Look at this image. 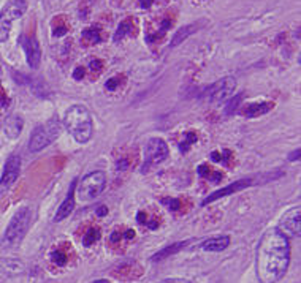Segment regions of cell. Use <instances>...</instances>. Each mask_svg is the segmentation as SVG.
Segmentation results:
<instances>
[{"label":"cell","instance_id":"15","mask_svg":"<svg viewBox=\"0 0 301 283\" xmlns=\"http://www.w3.org/2000/svg\"><path fill=\"white\" fill-rule=\"evenodd\" d=\"M275 108V105L270 101H263V103H249V105H243V108L239 109L246 119H255L258 116H263L266 113H270L271 109Z\"/></svg>","mask_w":301,"mask_h":283},{"label":"cell","instance_id":"11","mask_svg":"<svg viewBox=\"0 0 301 283\" xmlns=\"http://www.w3.org/2000/svg\"><path fill=\"white\" fill-rule=\"evenodd\" d=\"M24 11L25 10L19 8V6L13 5V3L6 5L2 10V13H0V43H5V41L8 40L13 21L21 18Z\"/></svg>","mask_w":301,"mask_h":283},{"label":"cell","instance_id":"14","mask_svg":"<svg viewBox=\"0 0 301 283\" xmlns=\"http://www.w3.org/2000/svg\"><path fill=\"white\" fill-rule=\"evenodd\" d=\"M143 274V269L138 263L135 261H128V263L121 264L116 271H113V275L116 279H121V280H133V279H138L140 275Z\"/></svg>","mask_w":301,"mask_h":283},{"label":"cell","instance_id":"33","mask_svg":"<svg viewBox=\"0 0 301 283\" xmlns=\"http://www.w3.org/2000/svg\"><path fill=\"white\" fill-rule=\"evenodd\" d=\"M101 67H103V62L101 60H92L91 62V70H92V73L95 71V74H99L101 71Z\"/></svg>","mask_w":301,"mask_h":283},{"label":"cell","instance_id":"17","mask_svg":"<svg viewBox=\"0 0 301 283\" xmlns=\"http://www.w3.org/2000/svg\"><path fill=\"white\" fill-rule=\"evenodd\" d=\"M192 240H181V242H175L172 245H168L165 248H162L160 252H157L154 257H152V261H162V259H165V258H170L172 255H176V253H179L181 250H184Z\"/></svg>","mask_w":301,"mask_h":283},{"label":"cell","instance_id":"7","mask_svg":"<svg viewBox=\"0 0 301 283\" xmlns=\"http://www.w3.org/2000/svg\"><path fill=\"white\" fill-rule=\"evenodd\" d=\"M236 89V81L235 78H222L216 81L214 84H211L206 91H204L203 96L206 98L209 103H213V105H219V103H224L225 100L228 98V96L235 92Z\"/></svg>","mask_w":301,"mask_h":283},{"label":"cell","instance_id":"24","mask_svg":"<svg viewBox=\"0 0 301 283\" xmlns=\"http://www.w3.org/2000/svg\"><path fill=\"white\" fill-rule=\"evenodd\" d=\"M99 239H100V230L97 226H92V228H89L87 233H84L83 244H84V247H91V245H94V242H97Z\"/></svg>","mask_w":301,"mask_h":283},{"label":"cell","instance_id":"10","mask_svg":"<svg viewBox=\"0 0 301 283\" xmlns=\"http://www.w3.org/2000/svg\"><path fill=\"white\" fill-rule=\"evenodd\" d=\"M21 45L25 52L27 64H29V67L33 68V70H37L40 67V62H42V47H40L35 33H25V35H23Z\"/></svg>","mask_w":301,"mask_h":283},{"label":"cell","instance_id":"1","mask_svg":"<svg viewBox=\"0 0 301 283\" xmlns=\"http://www.w3.org/2000/svg\"><path fill=\"white\" fill-rule=\"evenodd\" d=\"M290 264V244L279 230H268L257 247V277L260 283H277Z\"/></svg>","mask_w":301,"mask_h":283},{"label":"cell","instance_id":"23","mask_svg":"<svg viewBox=\"0 0 301 283\" xmlns=\"http://www.w3.org/2000/svg\"><path fill=\"white\" fill-rule=\"evenodd\" d=\"M23 271V264L18 263V261H11V259H3L0 258V272H21Z\"/></svg>","mask_w":301,"mask_h":283},{"label":"cell","instance_id":"35","mask_svg":"<svg viewBox=\"0 0 301 283\" xmlns=\"http://www.w3.org/2000/svg\"><path fill=\"white\" fill-rule=\"evenodd\" d=\"M160 283H192V282L184 280V279H165V280H162Z\"/></svg>","mask_w":301,"mask_h":283},{"label":"cell","instance_id":"13","mask_svg":"<svg viewBox=\"0 0 301 283\" xmlns=\"http://www.w3.org/2000/svg\"><path fill=\"white\" fill-rule=\"evenodd\" d=\"M76 179L70 184V189H68V193L67 196L64 199V203L57 208V212L56 215H54V222H62V220H65L70 213L73 212L75 209V190H76Z\"/></svg>","mask_w":301,"mask_h":283},{"label":"cell","instance_id":"8","mask_svg":"<svg viewBox=\"0 0 301 283\" xmlns=\"http://www.w3.org/2000/svg\"><path fill=\"white\" fill-rule=\"evenodd\" d=\"M254 184H258V176H257V177H248V179H239V181L231 182L230 185H227V187H224V189H221V190L214 191L213 195L206 196V198L203 199L201 206L211 204V203H214V201H217V199L225 198V196L235 195V193L241 191V190H244V189H248V187H251V185H254Z\"/></svg>","mask_w":301,"mask_h":283},{"label":"cell","instance_id":"30","mask_svg":"<svg viewBox=\"0 0 301 283\" xmlns=\"http://www.w3.org/2000/svg\"><path fill=\"white\" fill-rule=\"evenodd\" d=\"M138 222L141 225H146L149 230H155V228L159 226V222H157L155 218H149L146 212H138Z\"/></svg>","mask_w":301,"mask_h":283},{"label":"cell","instance_id":"3","mask_svg":"<svg viewBox=\"0 0 301 283\" xmlns=\"http://www.w3.org/2000/svg\"><path fill=\"white\" fill-rule=\"evenodd\" d=\"M32 225V211L30 208H21L15 215H13L11 222L6 226L2 239H0V247L6 248H16L21 245L23 239L25 237L27 231Z\"/></svg>","mask_w":301,"mask_h":283},{"label":"cell","instance_id":"26","mask_svg":"<svg viewBox=\"0 0 301 283\" xmlns=\"http://www.w3.org/2000/svg\"><path fill=\"white\" fill-rule=\"evenodd\" d=\"M195 142H197V133H195V132H192V130H189V132L184 133V140H182V141H181V144H179V149H181V152H187L190 147L194 146Z\"/></svg>","mask_w":301,"mask_h":283},{"label":"cell","instance_id":"22","mask_svg":"<svg viewBox=\"0 0 301 283\" xmlns=\"http://www.w3.org/2000/svg\"><path fill=\"white\" fill-rule=\"evenodd\" d=\"M198 174L201 177H209L213 184H219L222 179V172L214 171L211 166H208V165H200V166H198Z\"/></svg>","mask_w":301,"mask_h":283},{"label":"cell","instance_id":"25","mask_svg":"<svg viewBox=\"0 0 301 283\" xmlns=\"http://www.w3.org/2000/svg\"><path fill=\"white\" fill-rule=\"evenodd\" d=\"M67 32H68V25L65 24L64 16H57L52 21V33L56 37H64Z\"/></svg>","mask_w":301,"mask_h":283},{"label":"cell","instance_id":"39","mask_svg":"<svg viewBox=\"0 0 301 283\" xmlns=\"http://www.w3.org/2000/svg\"><path fill=\"white\" fill-rule=\"evenodd\" d=\"M106 212H108V211H106V208H103V206H101V209H99V211H97L99 215H105Z\"/></svg>","mask_w":301,"mask_h":283},{"label":"cell","instance_id":"19","mask_svg":"<svg viewBox=\"0 0 301 283\" xmlns=\"http://www.w3.org/2000/svg\"><path fill=\"white\" fill-rule=\"evenodd\" d=\"M23 119L21 117H10L8 120L5 122V128H3V132H5V135L8 136V138H11V140H15V138H18L19 135H21V132H23Z\"/></svg>","mask_w":301,"mask_h":283},{"label":"cell","instance_id":"5","mask_svg":"<svg viewBox=\"0 0 301 283\" xmlns=\"http://www.w3.org/2000/svg\"><path fill=\"white\" fill-rule=\"evenodd\" d=\"M105 187L106 174L103 171H94L81 179V182H76L75 195L79 198V201H92V199L101 195Z\"/></svg>","mask_w":301,"mask_h":283},{"label":"cell","instance_id":"36","mask_svg":"<svg viewBox=\"0 0 301 283\" xmlns=\"http://www.w3.org/2000/svg\"><path fill=\"white\" fill-rule=\"evenodd\" d=\"M289 160H290V162H295V160H300V149H297L295 152H292Z\"/></svg>","mask_w":301,"mask_h":283},{"label":"cell","instance_id":"40","mask_svg":"<svg viewBox=\"0 0 301 283\" xmlns=\"http://www.w3.org/2000/svg\"><path fill=\"white\" fill-rule=\"evenodd\" d=\"M92 283H109L108 280H95V282H92Z\"/></svg>","mask_w":301,"mask_h":283},{"label":"cell","instance_id":"18","mask_svg":"<svg viewBox=\"0 0 301 283\" xmlns=\"http://www.w3.org/2000/svg\"><path fill=\"white\" fill-rule=\"evenodd\" d=\"M228 245H230L228 236H216V237L204 240V242L201 244V248L206 252H224Z\"/></svg>","mask_w":301,"mask_h":283},{"label":"cell","instance_id":"16","mask_svg":"<svg viewBox=\"0 0 301 283\" xmlns=\"http://www.w3.org/2000/svg\"><path fill=\"white\" fill-rule=\"evenodd\" d=\"M135 35H136V24H135V21L132 18H127V19H124L118 25V30H116L114 35H113V41H114V43H119V41H122L124 38L135 37Z\"/></svg>","mask_w":301,"mask_h":283},{"label":"cell","instance_id":"31","mask_svg":"<svg viewBox=\"0 0 301 283\" xmlns=\"http://www.w3.org/2000/svg\"><path fill=\"white\" fill-rule=\"evenodd\" d=\"M162 203L163 204H167L168 206V209H172V211H179L181 209V199H175V198H163L162 199Z\"/></svg>","mask_w":301,"mask_h":283},{"label":"cell","instance_id":"4","mask_svg":"<svg viewBox=\"0 0 301 283\" xmlns=\"http://www.w3.org/2000/svg\"><path fill=\"white\" fill-rule=\"evenodd\" d=\"M60 130H62V127H60V122L57 119H50L43 125H38L30 135L29 150L33 152V154L43 150L45 147H48L50 144H52L57 140L60 135Z\"/></svg>","mask_w":301,"mask_h":283},{"label":"cell","instance_id":"28","mask_svg":"<svg viewBox=\"0 0 301 283\" xmlns=\"http://www.w3.org/2000/svg\"><path fill=\"white\" fill-rule=\"evenodd\" d=\"M243 101V94H238L236 96H233L228 103H227V106H225V114L227 116H231L233 113H236V109L239 106V103Z\"/></svg>","mask_w":301,"mask_h":283},{"label":"cell","instance_id":"27","mask_svg":"<svg viewBox=\"0 0 301 283\" xmlns=\"http://www.w3.org/2000/svg\"><path fill=\"white\" fill-rule=\"evenodd\" d=\"M230 158H233V155H231L230 150H224V152L214 150V152H211V160H213V162L228 165L230 163Z\"/></svg>","mask_w":301,"mask_h":283},{"label":"cell","instance_id":"32","mask_svg":"<svg viewBox=\"0 0 301 283\" xmlns=\"http://www.w3.org/2000/svg\"><path fill=\"white\" fill-rule=\"evenodd\" d=\"M122 79H124V76H114V78L108 79V81H106V91H109V92L116 91V89L119 87V84H121Z\"/></svg>","mask_w":301,"mask_h":283},{"label":"cell","instance_id":"21","mask_svg":"<svg viewBox=\"0 0 301 283\" xmlns=\"http://www.w3.org/2000/svg\"><path fill=\"white\" fill-rule=\"evenodd\" d=\"M81 40L86 46H91V45H99L101 41V32L99 27H87V29L83 30L81 33Z\"/></svg>","mask_w":301,"mask_h":283},{"label":"cell","instance_id":"2","mask_svg":"<svg viewBox=\"0 0 301 283\" xmlns=\"http://www.w3.org/2000/svg\"><path fill=\"white\" fill-rule=\"evenodd\" d=\"M65 127L76 142L86 144L91 141L94 133L92 116L83 105H73L65 113Z\"/></svg>","mask_w":301,"mask_h":283},{"label":"cell","instance_id":"37","mask_svg":"<svg viewBox=\"0 0 301 283\" xmlns=\"http://www.w3.org/2000/svg\"><path fill=\"white\" fill-rule=\"evenodd\" d=\"M11 3H13V5H16V6H19V8L25 10V0H13Z\"/></svg>","mask_w":301,"mask_h":283},{"label":"cell","instance_id":"29","mask_svg":"<svg viewBox=\"0 0 301 283\" xmlns=\"http://www.w3.org/2000/svg\"><path fill=\"white\" fill-rule=\"evenodd\" d=\"M51 258H52V263H56L57 266H65L68 263V255L65 253V250H60V248L52 252Z\"/></svg>","mask_w":301,"mask_h":283},{"label":"cell","instance_id":"9","mask_svg":"<svg viewBox=\"0 0 301 283\" xmlns=\"http://www.w3.org/2000/svg\"><path fill=\"white\" fill-rule=\"evenodd\" d=\"M279 231L284 234V236H293V237H300L301 233V209L300 206H295L287 211L282 218L279 222Z\"/></svg>","mask_w":301,"mask_h":283},{"label":"cell","instance_id":"38","mask_svg":"<svg viewBox=\"0 0 301 283\" xmlns=\"http://www.w3.org/2000/svg\"><path fill=\"white\" fill-rule=\"evenodd\" d=\"M6 103H8V100H6V96H5V94L2 92V94H0V108H3V106H6Z\"/></svg>","mask_w":301,"mask_h":283},{"label":"cell","instance_id":"20","mask_svg":"<svg viewBox=\"0 0 301 283\" xmlns=\"http://www.w3.org/2000/svg\"><path fill=\"white\" fill-rule=\"evenodd\" d=\"M198 25L200 24H189V25H184L182 29H179L176 33H175V37L172 38V43H170V46L175 47L177 45H181L182 41H186L192 33H195L198 30Z\"/></svg>","mask_w":301,"mask_h":283},{"label":"cell","instance_id":"12","mask_svg":"<svg viewBox=\"0 0 301 283\" xmlns=\"http://www.w3.org/2000/svg\"><path fill=\"white\" fill-rule=\"evenodd\" d=\"M19 172H21V158H19V155L8 157L3 166V174L0 177V191L8 190L16 182Z\"/></svg>","mask_w":301,"mask_h":283},{"label":"cell","instance_id":"6","mask_svg":"<svg viewBox=\"0 0 301 283\" xmlns=\"http://www.w3.org/2000/svg\"><path fill=\"white\" fill-rule=\"evenodd\" d=\"M168 144L162 138H150L145 147V163H143V172L149 171L155 165H160L168 157Z\"/></svg>","mask_w":301,"mask_h":283},{"label":"cell","instance_id":"34","mask_svg":"<svg viewBox=\"0 0 301 283\" xmlns=\"http://www.w3.org/2000/svg\"><path fill=\"white\" fill-rule=\"evenodd\" d=\"M84 68L83 67H78L76 68V70H75V73H73V78L75 79H81V78H83V76H84Z\"/></svg>","mask_w":301,"mask_h":283}]
</instances>
